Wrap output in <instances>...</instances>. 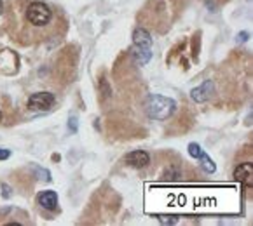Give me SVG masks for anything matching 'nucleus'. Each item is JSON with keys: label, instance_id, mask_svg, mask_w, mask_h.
<instances>
[{"label": "nucleus", "instance_id": "0eeeda50", "mask_svg": "<svg viewBox=\"0 0 253 226\" xmlns=\"http://www.w3.org/2000/svg\"><path fill=\"white\" fill-rule=\"evenodd\" d=\"M252 174H253L252 162H241L234 171L236 181L243 183L245 186H252Z\"/></svg>", "mask_w": 253, "mask_h": 226}, {"label": "nucleus", "instance_id": "9b49d317", "mask_svg": "<svg viewBox=\"0 0 253 226\" xmlns=\"http://www.w3.org/2000/svg\"><path fill=\"white\" fill-rule=\"evenodd\" d=\"M199 162H201V167H203V171L205 172H208V174H213V172L216 171V165H215V162H213L211 159H210L208 155H206L205 152L199 155Z\"/></svg>", "mask_w": 253, "mask_h": 226}, {"label": "nucleus", "instance_id": "6ab92c4d", "mask_svg": "<svg viewBox=\"0 0 253 226\" xmlns=\"http://www.w3.org/2000/svg\"><path fill=\"white\" fill-rule=\"evenodd\" d=\"M245 40H248V33L241 32V33H239V42H245Z\"/></svg>", "mask_w": 253, "mask_h": 226}, {"label": "nucleus", "instance_id": "f8f14e48", "mask_svg": "<svg viewBox=\"0 0 253 226\" xmlns=\"http://www.w3.org/2000/svg\"><path fill=\"white\" fill-rule=\"evenodd\" d=\"M30 169L35 172V176H37L39 179H42V181H45V183H49L51 181V172L47 171V169H44V167H39L37 163H32L30 165Z\"/></svg>", "mask_w": 253, "mask_h": 226}, {"label": "nucleus", "instance_id": "9d476101", "mask_svg": "<svg viewBox=\"0 0 253 226\" xmlns=\"http://www.w3.org/2000/svg\"><path fill=\"white\" fill-rule=\"evenodd\" d=\"M131 51V56H133V60L136 65H147L150 61V58H152V49H143V47H136V45H133V47L129 49Z\"/></svg>", "mask_w": 253, "mask_h": 226}, {"label": "nucleus", "instance_id": "39448f33", "mask_svg": "<svg viewBox=\"0 0 253 226\" xmlns=\"http://www.w3.org/2000/svg\"><path fill=\"white\" fill-rule=\"evenodd\" d=\"M213 93H215V84H213V80L208 78V80L203 82L199 87L190 91V97H192L196 103H206V101L213 96Z\"/></svg>", "mask_w": 253, "mask_h": 226}, {"label": "nucleus", "instance_id": "f03ea898", "mask_svg": "<svg viewBox=\"0 0 253 226\" xmlns=\"http://www.w3.org/2000/svg\"><path fill=\"white\" fill-rule=\"evenodd\" d=\"M176 101L171 97L161 96V94H150L143 103L145 115L152 120H166L175 113Z\"/></svg>", "mask_w": 253, "mask_h": 226}, {"label": "nucleus", "instance_id": "ddd939ff", "mask_svg": "<svg viewBox=\"0 0 253 226\" xmlns=\"http://www.w3.org/2000/svg\"><path fill=\"white\" fill-rule=\"evenodd\" d=\"M201 153H203V148L198 145V143H190L189 145V155L192 157V159H199Z\"/></svg>", "mask_w": 253, "mask_h": 226}, {"label": "nucleus", "instance_id": "6e6552de", "mask_svg": "<svg viewBox=\"0 0 253 226\" xmlns=\"http://www.w3.org/2000/svg\"><path fill=\"white\" fill-rule=\"evenodd\" d=\"M152 35L143 28V26H138L133 32V45L143 49H152Z\"/></svg>", "mask_w": 253, "mask_h": 226}, {"label": "nucleus", "instance_id": "dca6fc26", "mask_svg": "<svg viewBox=\"0 0 253 226\" xmlns=\"http://www.w3.org/2000/svg\"><path fill=\"white\" fill-rule=\"evenodd\" d=\"M0 188H2V196H4V198H11L12 192H11V188L5 185V183H2V185H0Z\"/></svg>", "mask_w": 253, "mask_h": 226}, {"label": "nucleus", "instance_id": "20e7f679", "mask_svg": "<svg viewBox=\"0 0 253 226\" xmlns=\"http://www.w3.org/2000/svg\"><path fill=\"white\" fill-rule=\"evenodd\" d=\"M16 70H18V54L9 49H2L0 51V73L11 75L16 73Z\"/></svg>", "mask_w": 253, "mask_h": 226}, {"label": "nucleus", "instance_id": "aec40b11", "mask_svg": "<svg viewBox=\"0 0 253 226\" xmlns=\"http://www.w3.org/2000/svg\"><path fill=\"white\" fill-rule=\"evenodd\" d=\"M2 12H4V2L0 0V14H2Z\"/></svg>", "mask_w": 253, "mask_h": 226}, {"label": "nucleus", "instance_id": "1a4fd4ad", "mask_svg": "<svg viewBox=\"0 0 253 226\" xmlns=\"http://www.w3.org/2000/svg\"><path fill=\"white\" fill-rule=\"evenodd\" d=\"M37 202H39V205H41V207L47 209V211H56V209H58V193L51 192V190L39 193Z\"/></svg>", "mask_w": 253, "mask_h": 226}, {"label": "nucleus", "instance_id": "f257e3e1", "mask_svg": "<svg viewBox=\"0 0 253 226\" xmlns=\"http://www.w3.org/2000/svg\"><path fill=\"white\" fill-rule=\"evenodd\" d=\"M23 23L26 26L19 32L21 37H26L23 44H28L32 40H44L52 32H56L58 26L54 11L41 0H32L25 5Z\"/></svg>", "mask_w": 253, "mask_h": 226}, {"label": "nucleus", "instance_id": "412c9836", "mask_svg": "<svg viewBox=\"0 0 253 226\" xmlns=\"http://www.w3.org/2000/svg\"><path fill=\"white\" fill-rule=\"evenodd\" d=\"M0 122H2V111H0Z\"/></svg>", "mask_w": 253, "mask_h": 226}, {"label": "nucleus", "instance_id": "f3484780", "mask_svg": "<svg viewBox=\"0 0 253 226\" xmlns=\"http://www.w3.org/2000/svg\"><path fill=\"white\" fill-rule=\"evenodd\" d=\"M101 91H103V96H110V87H108L107 80L105 78H101Z\"/></svg>", "mask_w": 253, "mask_h": 226}, {"label": "nucleus", "instance_id": "2eb2a0df", "mask_svg": "<svg viewBox=\"0 0 253 226\" xmlns=\"http://www.w3.org/2000/svg\"><path fill=\"white\" fill-rule=\"evenodd\" d=\"M68 129H70V132H77V129H79V120H77V117H70L68 119Z\"/></svg>", "mask_w": 253, "mask_h": 226}, {"label": "nucleus", "instance_id": "423d86ee", "mask_svg": "<svg viewBox=\"0 0 253 226\" xmlns=\"http://www.w3.org/2000/svg\"><path fill=\"white\" fill-rule=\"evenodd\" d=\"M124 162H126V165H131L134 169H143L150 163V155L143 150H134L124 157Z\"/></svg>", "mask_w": 253, "mask_h": 226}, {"label": "nucleus", "instance_id": "4468645a", "mask_svg": "<svg viewBox=\"0 0 253 226\" xmlns=\"http://www.w3.org/2000/svg\"><path fill=\"white\" fill-rule=\"evenodd\" d=\"M206 2V5H208L211 11H216V7H220L222 4H225L227 0H205Z\"/></svg>", "mask_w": 253, "mask_h": 226}, {"label": "nucleus", "instance_id": "a211bd4d", "mask_svg": "<svg viewBox=\"0 0 253 226\" xmlns=\"http://www.w3.org/2000/svg\"><path fill=\"white\" fill-rule=\"evenodd\" d=\"M9 157H11V152H9V150L0 148V160H7Z\"/></svg>", "mask_w": 253, "mask_h": 226}, {"label": "nucleus", "instance_id": "7ed1b4c3", "mask_svg": "<svg viewBox=\"0 0 253 226\" xmlns=\"http://www.w3.org/2000/svg\"><path fill=\"white\" fill-rule=\"evenodd\" d=\"M56 101V96L52 93H34L30 97H28V110H34V111H47L52 108Z\"/></svg>", "mask_w": 253, "mask_h": 226}]
</instances>
